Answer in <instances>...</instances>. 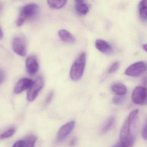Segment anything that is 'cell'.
Masks as SVG:
<instances>
[{
	"instance_id": "6da1fadb",
	"label": "cell",
	"mask_w": 147,
	"mask_h": 147,
	"mask_svg": "<svg viewBox=\"0 0 147 147\" xmlns=\"http://www.w3.org/2000/svg\"><path fill=\"white\" fill-rule=\"evenodd\" d=\"M86 60V54L83 52L74 62L70 72L71 78L73 81H78L81 79L84 73Z\"/></svg>"
},
{
	"instance_id": "7a4b0ae2",
	"label": "cell",
	"mask_w": 147,
	"mask_h": 147,
	"mask_svg": "<svg viewBox=\"0 0 147 147\" xmlns=\"http://www.w3.org/2000/svg\"><path fill=\"white\" fill-rule=\"evenodd\" d=\"M38 10V7L35 3H30L24 6L21 10L17 19L16 25L22 26L27 20L31 19L36 16Z\"/></svg>"
},
{
	"instance_id": "3957f363",
	"label": "cell",
	"mask_w": 147,
	"mask_h": 147,
	"mask_svg": "<svg viewBox=\"0 0 147 147\" xmlns=\"http://www.w3.org/2000/svg\"><path fill=\"white\" fill-rule=\"evenodd\" d=\"M138 112L139 110H136L132 111L127 117L120 132L121 142L125 141L130 137L134 136L131 134L130 130L131 127L137 117Z\"/></svg>"
},
{
	"instance_id": "277c9868",
	"label": "cell",
	"mask_w": 147,
	"mask_h": 147,
	"mask_svg": "<svg viewBox=\"0 0 147 147\" xmlns=\"http://www.w3.org/2000/svg\"><path fill=\"white\" fill-rule=\"evenodd\" d=\"M147 71V63L139 61L129 66L125 71L126 75L131 77H137Z\"/></svg>"
},
{
	"instance_id": "5b68a950",
	"label": "cell",
	"mask_w": 147,
	"mask_h": 147,
	"mask_svg": "<svg viewBox=\"0 0 147 147\" xmlns=\"http://www.w3.org/2000/svg\"><path fill=\"white\" fill-rule=\"evenodd\" d=\"M44 85V81L43 78L41 77L37 78L28 91L27 94L28 100L30 102L34 101Z\"/></svg>"
},
{
	"instance_id": "8992f818",
	"label": "cell",
	"mask_w": 147,
	"mask_h": 147,
	"mask_svg": "<svg viewBox=\"0 0 147 147\" xmlns=\"http://www.w3.org/2000/svg\"><path fill=\"white\" fill-rule=\"evenodd\" d=\"M132 100L135 104L139 105L147 104V88L145 86H138L132 93Z\"/></svg>"
},
{
	"instance_id": "52a82bcc",
	"label": "cell",
	"mask_w": 147,
	"mask_h": 147,
	"mask_svg": "<svg viewBox=\"0 0 147 147\" xmlns=\"http://www.w3.org/2000/svg\"><path fill=\"white\" fill-rule=\"evenodd\" d=\"M12 47L14 51L21 56L26 54V39L22 36H18L13 39Z\"/></svg>"
},
{
	"instance_id": "ba28073f",
	"label": "cell",
	"mask_w": 147,
	"mask_h": 147,
	"mask_svg": "<svg viewBox=\"0 0 147 147\" xmlns=\"http://www.w3.org/2000/svg\"><path fill=\"white\" fill-rule=\"evenodd\" d=\"M75 124V122L71 121L62 126L58 133V141L61 142L65 140L73 131Z\"/></svg>"
},
{
	"instance_id": "9c48e42d",
	"label": "cell",
	"mask_w": 147,
	"mask_h": 147,
	"mask_svg": "<svg viewBox=\"0 0 147 147\" xmlns=\"http://www.w3.org/2000/svg\"><path fill=\"white\" fill-rule=\"evenodd\" d=\"M34 81L30 79L24 78L20 79L16 85L14 92L20 94L26 89H28L33 83Z\"/></svg>"
},
{
	"instance_id": "30bf717a",
	"label": "cell",
	"mask_w": 147,
	"mask_h": 147,
	"mask_svg": "<svg viewBox=\"0 0 147 147\" xmlns=\"http://www.w3.org/2000/svg\"><path fill=\"white\" fill-rule=\"evenodd\" d=\"M26 68L28 74L31 76L35 75L38 70V64L34 56L28 57L26 60Z\"/></svg>"
},
{
	"instance_id": "8fae6325",
	"label": "cell",
	"mask_w": 147,
	"mask_h": 147,
	"mask_svg": "<svg viewBox=\"0 0 147 147\" xmlns=\"http://www.w3.org/2000/svg\"><path fill=\"white\" fill-rule=\"evenodd\" d=\"M97 49L105 54H110L112 51L111 46L107 41L102 39H98L95 42Z\"/></svg>"
},
{
	"instance_id": "7c38bea8",
	"label": "cell",
	"mask_w": 147,
	"mask_h": 147,
	"mask_svg": "<svg viewBox=\"0 0 147 147\" xmlns=\"http://www.w3.org/2000/svg\"><path fill=\"white\" fill-rule=\"evenodd\" d=\"M59 35L61 39L66 43L73 44L75 42V38L69 31L65 29H61L59 31Z\"/></svg>"
},
{
	"instance_id": "4fadbf2b",
	"label": "cell",
	"mask_w": 147,
	"mask_h": 147,
	"mask_svg": "<svg viewBox=\"0 0 147 147\" xmlns=\"http://www.w3.org/2000/svg\"><path fill=\"white\" fill-rule=\"evenodd\" d=\"M75 7L78 13L81 14L86 15L89 11V7L84 1H75Z\"/></svg>"
},
{
	"instance_id": "5bb4252c",
	"label": "cell",
	"mask_w": 147,
	"mask_h": 147,
	"mask_svg": "<svg viewBox=\"0 0 147 147\" xmlns=\"http://www.w3.org/2000/svg\"><path fill=\"white\" fill-rule=\"evenodd\" d=\"M111 89L112 91L117 96H124L127 92V89L126 86L120 83L114 84L111 86Z\"/></svg>"
},
{
	"instance_id": "9a60e30c",
	"label": "cell",
	"mask_w": 147,
	"mask_h": 147,
	"mask_svg": "<svg viewBox=\"0 0 147 147\" xmlns=\"http://www.w3.org/2000/svg\"><path fill=\"white\" fill-rule=\"evenodd\" d=\"M139 14L142 20L147 21V0L140 2L139 4Z\"/></svg>"
},
{
	"instance_id": "2e32d148",
	"label": "cell",
	"mask_w": 147,
	"mask_h": 147,
	"mask_svg": "<svg viewBox=\"0 0 147 147\" xmlns=\"http://www.w3.org/2000/svg\"><path fill=\"white\" fill-rule=\"evenodd\" d=\"M115 122V118L114 117H111L107 119V121L103 125L102 132L103 133H106L112 128Z\"/></svg>"
},
{
	"instance_id": "e0dca14e",
	"label": "cell",
	"mask_w": 147,
	"mask_h": 147,
	"mask_svg": "<svg viewBox=\"0 0 147 147\" xmlns=\"http://www.w3.org/2000/svg\"><path fill=\"white\" fill-rule=\"evenodd\" d=\"M66 1H47L48 5L52 8L59 9L63 7L66 4Z\"/></svg>"
},
{
	"instance_id": "ac0fdd59",
	"label": "cell",
	"mask_w": 147,
	"mask_h": 147,
	"mask_svg": "<svg viewBox=\"0 0 147 147\" xmlns=\"http://www.w3.org/2000/svg\"><path fill=\"white\" fill-rule=\"evenodd\" d=\"M24 142V147H34L37 140V137L33 135H31L26 137Z\"/></svg>"
},
{
	"instance_id": "d6986e66",
	"label": "cell",
	"mask_w": 147,
	"mask_h": 147,
	"mask_svg": "<svg viewBox=\"0 0 147 147\" xmlns=\"http://www.w3.org/2000/svg\"><path fill=\"white\" fill-rule=\"evenodd\" d=\"M15 129H10L3 132L0 134V140H4L7 139L13 135L15 133Z\"/></svg>"
},
{
	"instance_id": "ffe728a7",
	"label": "cell",
	"mask_w": 147,
	"mask_h": 147,
	"mask_svg": "<svg viewBox=\"0 0 147 147\" xmlns=\"http://www.w3.org/2000/svg\"><path fill=\"white\" fill-rule=\"evenodd\" d=\"M134 142V137L133 136L125 141L120 142L119 147H133Z\"/></svg>"
},
{
	"instance_id": "44dd1931",
	"label": "cell",
	"mask_w": 147,
	"mask_h": 147,
	"mask_svg": "<svg viewBox=\"0 0 147 147\" xmlns=\"http://www.w3.org/2000/svg\"><path fill=\"white\" fill-rule=\"evenodd\" d=\"M124 99L125 98L123 96H116L113 98V103L116 105H120L124 102Z\"/></svg>"
},
{
	"instance_id": "7402d4cb",
	"label": "cell",
	"mask_w": 147,
	"mask_h": 147,
	"mask_svg": "<svg viewBox=\"0 0 147 147\" xmlns=\"http://www.w3.org/2000/svg\"><path fill=\"white\" fill-rule=\"evenodd\" d=\"M119 64L118 62H115L109 68L108 72L109 73H113L115 72L119 68Z\"/></svg>"
},
{
	"instance_id": "603a6c76",
	"label": "cell",
	"mask_w": 147,
	"mask_h": 147,
	"mask_svg": "<svg viewBox=\"0 0 147 147\" xmlns=\"http://www.w3.org/2000/svg\"><path fill=\"white\" fill-rule=\"evenodd\" d=\"M53 95H54V92L53 91H50L49 94L47 95L46 98L45 100V105L46 106L47 104L50 103V102L51 101L53 97Z\"/></svg>"
},
{
	"instance_id": "cb8c5ba5",
	"label": "cell",
	"mask_w": 147,
	"mask_h": 147,
	"mask_svg": "<svg viewBox=\"0 0 147 147\" xmlns=\"http://www.w3.org/2000/svg\"><path fill=\"white\" fill-rule=\"evenodd\" d=\"M142 135L143 138L147 140V119L142 129Z\"/></svg>"
},
{
	"instance_id": "d4e9b609",
	"label": "cell",
	"mask_w": 147,
	"mask_h": 147,
	"mask_svg": "<svg viewBox=\"0 0 147 147\" xmlns=\"http://www.w3.org/2000/svg\"><path fill=\"white\" fill-rule=\"evenodd\" d=\"M24 142L23 140H20L16 142L12 147H24Z\"/></svg>"
},
{
	"instance_id": "484cf974",
	"label": "cell",
	"mask_w": 147,
	"mask_h": 147,
	"mask_svg": "<svg viewBox=\"0 0 147 147\" xmlns=\"http://www.w3.org/2000/svg\"><path fill=\"white\" fill-rule=\"evenodd\" d=\"M5 73L2 70L0 69V84L4 80L5 78Z\"/></svg>"
},
{
	"instance_id": "4316f807",
	"label": "cell",
	"mask_w": 147,
	"mask_h": 147,
	"mask_svg": "<svg viewBox=\"0 0 147 147\" xmlns=\"http://www.w3.org/2000/svg\"><path fill=\"white\" fill-rule=\"evenodd\" d=\"M76 143H77V139L75 138V137H74V138H72V139L70 141V146L71 147L74 146L76 145Z\"/></svg>"
},
{
	"instance_id": "83f0119b",
	"label": "cell",
	"mask_w": 147,
	"mask_h": 147,
	"mask_svg": "<svg viewBox=\"0 0 147 147\" xmlns=\"http://www.w3.org/2000/svg\"><path fill=\"white\" fill-rule=\"evenodd\" d=\"M142 83L145 86L147 85V76H145L144 77L143 79H142Z\"/></svg>"
},
{
	"instance_id": "f1b7e54d",
	"label": "cell",
	"mask_w": 147,
	"mask_h": 147,
	"mask_svg": "<svg viewBox=\"0 0 147 147\" xmlns=\"http://www.w3.org/2000/svg\"><path fill=\"white\" fill-rule=\"evenodd\" d=\"M3 5L2 3L0 2V15L2 13L3 10Z\"/></svg>"
},
{
	"instance_id": "f546056e",
	"label": "cell",
	"mask_w": 147,
	"mask_h": 147,
	"mask_svg": "<svg viewBox=\"0 0 147 147\" xmlns=\"http://www.w3.org/2000/svg\"><path fill=\"white\" fill-rule=\"evenodd\" d=\"M3 37V33L1 28L0 27V40L2 39Z\"/></svg>"
},
{
	"instance_id": "4dcf8cb0",
	"label": "cell",
	"mask_w": 147,
	"mask_h": 147,
	"mask_svg": "<svg viewBox=\"0 0 147 147\" xmlns=\"http://www.w3.org/2000/svg\"><path fill=\"white\" fill-rule=\"evenodd\" d=\"M143 48L145 51L147 52V44H145L143 45Z\"/></svg>"
},
{
	"instance_id": "1f68e13d",
	"label": "cell",
	"mask_w": 147,
	"mask_h": 147,
	"mask_svg": "<svg viewBox=\"0 0 147 147\" xmlns=\"http://www.w3.org/2000/svg\"><path fill=\"white\" fill-rule=\"evenodd\" d=\"M119 146H120V143H118V144H117L114 147H119Z\"/></svg>"
}]
</instances>
